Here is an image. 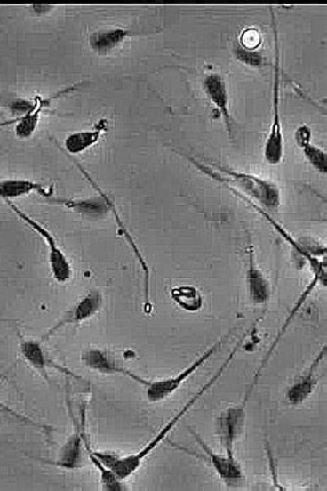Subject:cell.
<instances>
[{"mask_svg":"<svg viewBox=\"0 0 327 491\" xmlns=\"http://www.w3.org/2000/svg\"><path fill=\"white\" fill-rule=\"evenodd\" d=\"M246 335L239 339L238 343L232 348L231 353L227 356L226 360L222 361L221 367L217 370V373L211 376V380L207 381V382L199 389L198 392L195 393V395L187 401L186 405L182 406V407L177 411L174 417L170 418V420L162 426L161 430L155 433L154 438H152L147 445H144L141 450L137 451L134 455H109V453H100V451L94 450V455L100 458V461H101L107 468L114 471L115 475H116L119 479L124 480V482L129 479L130 476H133L134 473L141 468L142 463L151 455L152 451L158 447V446L164 442V439L169 436V433L176 428L177 423H179L182 418L186 417L187 414L194 408V406L196 405V403H198V401L201 400L217 382H219V380H221V376L228 370L232 361H234V358L238 355V351L241 350L242 346H243Z\"/></svg>","mask_w":327,"mask_h":491,"instance_id":"1","label":"cell"},{"mask_svg":"<svg viewBox=\"0 0 327 491\" xmlns=\"http://www.w3.org/2000/svg\"><path fill=\"white\" fill-rule=\"evenodd\" d=\"M179 154L187 158V161L191 162L192 165L202 173L219 181L224 187H231L246 198L256 201L257 205L266 209L267 212L278 211L281 206V189L274 181L259 178L256 174L235 171V169L227 168L219 164H211V166H209L203 162L195 159L194 157Z\"/></svg>","mask_w":327,"mask_h":491,"instance_id":"2","label":"cell"},{"mask_svg":"<svg viewBox=\"0 0 327 491\" xmlns=\"http://www.w3.org/2000/svg\"><path fill=\"white\" fill-rule=\"evenodd\" d=\"M271 12V27L274 34V78H272V119L264 143V159L269 165H279L284 156V137L282 132L281 117V39H279L278 21L274 7L269 6Z\"/></svg>","mask_w":327,"mask_h":491,"instance_id":"3","label":"cell"},{"mask_svg":"<svg viewBox=\"0 0 327 491\" xmlns=\"http://www.w3.org/2000/svg\"><path fill=\"white\" fill-rule=\"evenodd\" d=\"M229 336H231V334L224 336V338L219 339L211 348L206 349L196 360L192 361L188 367L179 371L176 375L161 378V380L144 381L142 386L146 388V398L148 403H151V405H159V403H164L167 398H171L174 393L179 392L181 386L184 385L196 371L201 370L207 361L213 358V356L217 355V351L221 349V346L226 345Z\"/></svg>","mask_w":327,"mask_h":491,"instance_id":"4","label":"cell"},{"mask_svg":"<svg viewBox=\"0 0 327 491\" xmlns=\"http://www.w3.org/2000/svg\"><path fill=\"white\" fill-rule=\"evenodd\" d=\"M77 168L84 173V178L87 179L89 183L99 191L97 196L87 197V198H64V197H46L44 203L52 204V205L62 206V208L68 209V211L74 212L76 215L84 218V221H100L102 219H106L107 216L111 213L112 205H114V199L111 198L109 194L106 191H102L100 189L99 184L93 181V178L90 176L89 172L77 164Z\"/></svg>","mask_w":327,"mask_h":491,"instance_id":"5","label":"cell"},{"mask_svg":"<svg viewBox=\"0 0 327 491\" xmlns=\"http://www.w3.org/2000/svg\"><path fill=\"white\" fill-rule=\"evenodd\" d=\"M22 221H24L28 228H31L35 233L39 234L42 237V240L44 241L47 246V256H49V266L52 276L54 280L59 284H67L72 278V266L69 262L68 256L65 255V252L60 248L57 244L56 237L50 233L44 224L35 221L28 213H25L21 208L12 204V201H4Z\"/></svg>","mask_w":327,"mask_h":491,"instance_id":"6","label":"cell"},{"mask_svg":"<svg viewBox=\"0 0 327 491\" xmlns=\"http://www.w3.org/2000/svg\"><path fill=\"white\" fill-rule=\"evenodd\" d=\"M321 283H326V271H318V273H314V278L309 281L308 286H306L301 295L297 299L296 303H294L291 310L287 313V318H284L283 324H282L281 328H279L276 336H275L274 341H272L271 345H269L268 350H267L266 355H264L263 360L259 363V368H257L256 373H254L253 378H251V385L247 386L246 393H244V401L249 400L251 393H253L254 388H256L257 383H259V378L263 375L264 370H266L267 366H268L269 361H271L272 356H274L275 350L278 348L279 343L283 341L284 335H286L287 330L291 328V323L296 320L297 314L299 313V310L303 309V306L306 305L307 301H308L309 296L312 295V293L315 291L316 286Z\"/></svg>","mask_w":327,"mask_h":491,"instance_id":"7","label":"cell"},{"mask_svg":"<svg viewBox=\"0 0 327 491\" xmlns=\"http://www.w3.org/2000/svg\"><path fill=\"white\" fill-rule=\"evenodd\" d=\"M87 82H79V84L72 85V86L64 87L61 91H57L56 93L52 94L49 97L36 96L34 99V106L28 112H25L24 116L16 117V118L10 119V121L0 122V128L7 126V125H16V136L21 141L29 139L32 134L36 131L37 125L41 121L42 112L50 104L56 101L60 97L65 96V94L72 93V92L81 91L84 87L87 86Z\"/></svg>","mask_w":327,"mask_h":491,"instance_id":"8","label":"cell"},{"mask_svg":"<svg viewBox=\"0 0 327 491\" xmlns=\"http://www.w3.org/2000/svg\"><path fill=\"white\" fill-rule=\"evenodd\" d=\"M189 431H191L198 447H201L203 451V458H206L207 463L213 468L214 472L217 473L222 482L226 483L228 487H238L242 483H244L246 475H244L243 467L234 455H227V453L226 455L216 453L213 448L209 447V445L204 442L202 436H199V433L194 428H189Z\"/></svg>","mask_w":327,"mask_h":491,"instance_id":"9","label":"cell"},{"mask_svg":"<svg viewBox=\"0 0 327 491\" xmlns=\"http://www.w3.org/2000/svg\"><path fill=\"white\" fill-rule=\"evenodd\" d=\"M247 401L222 411L216 420V432L227 455H234L235 445L239 442L246 425Z\"/></svg>","mask_w":327,"mask_h":491,"instance_id":"10","label":"cell"},{"mask_svg":"<svg viewBox=\"0 0 327 491\" xmlns=\"http://www.w3.org/2000/svg\"><path fill=\"white\" fill-rule=\"evenodd\" d=\"M326 345L322 346L321 350L316 353L307 370L287 388L286 395H284L287 405L291 407H299L311 398L312 393L315 392L319 383V371H321L322 363L326 358Z\"/></svg>","mask_w":327,"mask_h":491,"instance_id":"11","label":"cell"},{"mask_svg":"<svg viewBox=\"0 0 327 491\" xmlns=\"http://www.w3.org/2000/svg\"><path fill=\"white\" fill-rule=\"evenodd\" d=\"M102 302H104V299H102V294L99 293V291H92V293L86 294L69 310L65 311L62 314V318L42 336V342L49 341L52 336L56 335L64 326H79V324L94 318L101 310Z\"/></svg>","mask_w":327,"mask_h":491,"instance_id":"12","label":"cell"},{"mask_svg":"<svg viewBox=\"0 0 327 491\" xmlns=\"http://www.w3.org/2000/svg\"><path fill=\"white\" fill-rule=\"evenodd\" d=\"M204 94L211 103L219 112L222 121L226 124L227 132L231 141H234V121L231 114V96H229L228 84L226 78L219 72H207L202 81Z\"/></svg>","mask_w":327,"mask_h":491,"instance_id":"13","label":"cell"},{"mask_svg":"<svg viewBox=\"0 0 327 491\" xmlns=\"http://www.w3.org/2000/svg\"><path fill=\"white\" fill-rule=\"evenodd\" d=\"M246 254L247 266L244 283H246L247 296L254 306H267L272 295L271 283L267 278L266 273L257 264L256 251H254L251 238L247 244Z\"/></svg>","mask_w":327,"mask_h":491,"instance_id":"14","label":"cell"},{"mask_svg":"<svg viewBox=\"0 0 327 491\" xmlns=\"http://www.w3.org/2000/svg\"><path fill=\"white\" fill-rule=\"evenodd\" d=\"M69 411H71L69 414H71L72 423H74V432L60 448L56 461L47 463H52L54 467L61 468V470L76 471L81 470L84 465L86 450H84V435H82V418L75 417L71 407H69Z\"/></svg>","mask_w":327,"mask_h":491,"instance_id":"15","label":"cell"},{"mask_svg":"<svg viewBox=\"0 0 327 491\" xmlns=\"http://www.w3.org/2000/svg\"><path fill=\"white\" fill-rule=\"evenodd\" d=\"M82 363L84 364V367L89 370L94 371L97 374H102V375H124L130 378V380L136 381L137 383L142 385L144 383V378L137 375V374L132 373L127 370L124 366H122L115 358V355L109 353L108 350L99 348H90L82 353Z\"/></svg>","mask_w":327,"mask_h":491,"instance_id":"16","label":"cell"},{"mask_svg":"<svg viewBox=\"0 0 327 491\" xmlns=\"http://www.w3.org/2000/svg\"><path fill=\"white\" fill-rule=\"evenodd\" d=\"M20 351H21L22 358L27 361L29 367L34 368L37 373H41L44 376V380L49 381V374L47 371L50 368L59 371V373L65 374V375L74 376L79 380V376L72 371L67 370L65 367H61L56 361L52 360L44 350V342L42 341H36V339L22 338L20 335Z\"/></svg>","mask_w":327,"mask_h":491,"instance_id":"17","label":"cell"},{"mask_svg":"<svg viewBox=\"0 0 327 491\" xmlns=\"http://www.w3.org/2000/svg\"><path fill=\"white\" fill-rule=\"evenodd\" d=\"M144 31H137L134 28H124V27H112V28L99 29L90 34L89 46L94 53L101 57L111 56L115 52L121 49L129 37L141 35Z\"/></svg>","mask_w":327,"mask_h":491,"instance_id":"18","label":"cell"},{"mask_svg":"<svg viewBox=\"0 0 327 491\" xmlns=\"http://www.w3.org/2000/svg\"><path fill=\"white\" fill-rule=\"evenodd\" d=\"M81 418L84 450H86L87 458H89L90 463H93L94 467L99 471L102 490H126L124 480L119 479V478L115 475L114 471L107 468L106 465L100 461V458L94 455V448L92 447V443H90V438L89 435H87L86 430V406L82 407Z\"/></svg>","mask_w":327,"mask_h":491,"instance_id":"19","label":"cell"},{"mask_svg":"<svg viewBox=\"0 0 327 491\" xmlns=\"http://www.w3.org/2000/svg\"><path fill=\"white\" fill-rule=\"evenodd\" d=\"M108 131V121L107 119H101L97 122L93 128L86 129V131L74 132V133L68 134L64 141L65 149L67 153L71 156H79L84 154L87 149H92L94 144L99 143L102 134Z\"/></svg>","mask_w":327,"mask_h":491,"instance_id":"20","label":"cell"},{"mask_svg":"<svg viewBox=\"0 0 327 491\" xmlns=\"http://www.w3.org/2000/svg\"><path fill=\"white\" fill-rule=\"evenodd\" d=\"M53 187L47 189L44 184L29 181V179H6V181H0V198L4 201L21 198V197L29 196L32 193L41 194L44 198H46V197L53 196Z\"/></svg>","mask_w":327,"mask_h":491,"instance_id":"21","label":"cell"},{"mask_svg":"<svg viewBox=\"0 0 327 491\" xmlns=\"http://www.w3.org/2000/svg\"><path fill=\"white\" fill-rule=\"evenodd\" d=\"M311 129L307 125H301L296 132V141L299 149L303 151L307 161L311 164L312 168L315 169L319 173H326L327 169V154L321 147L312 144Z\"/></svg>","mask_w":327,"mask_h":491,"instance_id":"22","label":"cell"},{"mask_svg":"<svg viewBox=\"0 0 327 491\" xmlns=\"http://www.w3.org/2000/svg\"><path fill=\"white\" fill-rule=\"evenodd\" d=\"M174 303L188 313H196L203 308V295L195 286H179L170 289Z\"/></svg>","mask_w":327,"mask_h":491,"instance_id":"23","label":"cell"},{"mask_svg":"<svg viewBox=\"0 0 327 491\" xmlns=\"http://www.w3.org/2000/svg\"><path fill=\"white\" fill-rule=\"evenodd\" d=\"M234 56L236 57L239 62H242L244 66L251 67V68H261V67L268 66L266 56L261 52L244 49L238 42L234 44Z\"/></svg>","mask_w":327,"mask_h":491,"instance_id":"24","label":"cell"},{"mask_svg":"<svg viewBox=\"0 0 327 491\" xmlns=\"http://www.w3.org/2000/svg\"><path fill=\"white\" fill-rule=\"evenodd\" d=\"M0 413L6 414L9 417L14 418V420L21 423L22 425L31 426V428L44 431V432H53V431H56V428H53V426L46 425V423H36V421L31 420V418L27 417L24 414L19 413V411L14 410V408L4 405L2 400H0Z\"/></svg>","mask_w":327,"mask_h":491,"instance_id":"25","label":"cell"},{"mask_svg":"<svg viewBox=\"0 0 327 491\" xmlns=\"http://www.w3.org/2000/svg\"><path fill=\"white\" fill-rule=\"evenodd\" d=\"M261 41H263V37L257 29L247 28L242 32L238 44L244 49L257 50V47L261 44Z\"/></svg>","mask_w":327,"mask_h":491,"instance_id":"26","label":"cell"},{"mask_svg":"<svg viewBox=\"0 0 327 491\" xmlns=\"http://www.w3.org/2000/svg\"><path fill=\"white\" fill-rule=\"evenodd\" d=\"M267 455H268L269 465H271L272 478H274L275 485H276V487H279L278 476H276V471H275L274 457H272L271 448L267 447Z\"/></svg>","mask_w":327,"mask_h":491,"instance_id":"27","label":"cell"}]
</instances>
